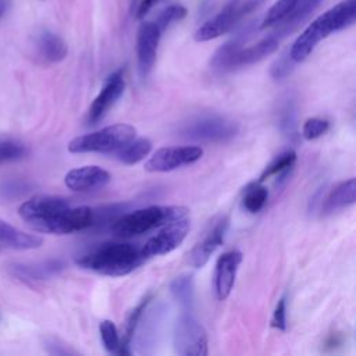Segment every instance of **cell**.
<instances>
[{"label": "cell", "instance_id": "cell-1", "mask_svg": "<svg viewBox=\"0 0 356 356\" xmlns=\"http://www.w3.org/2000/svg\"><path fill=\"white\" fill-rule=\"evenodd\" d=\"M19 217L35 231L65 235L88 229L93 222V209L88 206L71 207L61 196L38 195L18 207Z\"/></svg>", "mask_w": 356, "mask_h": 356}, {"label": "cell", "instance_id": "cell-2", "mask_svg": "<svg viewBox=\"0 0 356 356\" xmlns=\"http://www.w3.org/2000/svg\"><path fill=\"white\" fill-rule=\"evenodd\" d=\"M356 19V0H342L317 17L293 42L288 54L295 63L307 58L316 46L327 36L353 25Z\"/></svg>", "mask_w": 356, "mask_h": 356}, {"label": "cell", "instance_id": "cell-3", "mask_svg": "<svg viewBox=\"0 0 356 356\" xmlns=\"http://www.w3.org/2000/svg\"><path fill=\"white\" fill-rule=\"evenodd\" d=\"M138 248L131 243H103L99 248L79 256L75 263L107 277H122L132 273L143 261Z\"/></svg>", "mask_w": 356, "mask_h": 356}, {"label": "cell", "instance_id": "cell-4", "mask_svg": "<svg viewBox=\"0 0 356 356\" xmlns=\"http://www.w3.org/2000/svg\"><path fill=\"white\" fill-rule=\"evenodd\" d=\"M245 38L246 33H241L225 42L211 57V67L218 71H232L252 65L274 53L280 43L275 35H270L256 44L242 47Z\"/></svg>", "mask_w": 356, "mask_h": 356}, {"label": "cell", "instance_id": "cell-5", "mask_svg": "<svg viewBox=\"0 0 356 356\" xmlns=\"http://www.w3.org/2000/svg\"><path fill=\"white\" fill-rule=\"evenodd\" d=\"M186 216L188 209L184 206H147L117 217L111 229L120 236H134Z\"/></svg>", "mask_w": 356, "mask_h": 356}, {"label": "cell", "instance_id": "cell-6", "mask_svg": "<svg viewBox=\"0 0 356 356\" xmlns=\"http://www.w3.org/2000/svg\"><path fill=\"white\" fill-rule=\"evenodd\" d=\"M136 136V128L129 124H114L99 131L74 138L68 143L71 153H115Z\"/></svg>", "mask_w": 356, "mask_h": 356}, {"label": "cell", "instance_id": "cell-7", "mask_svg": "<svg viewBox=\"0 0 356 356\" xmlns=\"http://www.w3.org/2000/svg\"><path fill=\"white\" fill-rule=\"evenodd\" d=\"M264 0H229L214 17L195 32L196 42H207L229 32L242 18L254 11Z\"/></svg>", "mask_w": 356, "mask_h": 356}, {"label": "cell", "instance_id": "cell-8", "mask_svg": "<svg viewBox=\"0 0 356 356\" xmlns=\"http://www.w3.org/2000/svg\"><path fill=\"white\" fill-rule=\"evenodd\" d=\"M174 350L181 356H206L207 334L203 325L191 314L182 312L174 325Z\"/></svg>", "mask_w": 356, "mask_h": 356}, {"label": "cell", "instance_id": "cell-9", "mask_svg": "<svg viewBox=\"0 0 356 356\" xmlns=\"http://www.w3.org/2000/svg\"><path fill=\"white\" fill-rule=\"evenodd\" d=\"M239 132L238 122L221 115H206L182 129V136L199 142H225Z\"/></svg>", "mask_w": 356, "mask_h": 356}, {"label": "cell", "instance_id": "cell-10", "mask_svg": "<svg viewBox=\"0 0 356 356\" xmlns=\"http://www.w3.org/2000/svg\"><path fill=\"white\" fill-rule=\"evenodd\" d=\"M203 150L199 146H167L156 150L145 163L149 172H168L200 160Z\"/></svg>", "mask_w": 356, "mask_h": 356}, {"label": "cell", "instance_id": "cell-11", "mask_svg": "<svg viewBox=\"0 0 356 356\" xmlns=\"http://www.w3.org/2000/svg\"><path fill=\"white\" fill-rule=\"evenodd\" d=\"M189 228H191V224L186 217L164 224V228L159 234L153 235L140 249L142 256L152 257V256H161L172 252L184 242V239L189 232Z\"/></svg>", "mask_w": 356, "mask_h": 356}, {"label": "cell", "instance_id": "cell-12", "mask_svg": "<svg viewBox=\"0 0 356 356\" xmlns=\"http://www.w3.org/2000/svg\"><path fill=\"white\" fill-rule=\"evenodd\" d=\"M161 31L154 21L143 22L136 35V56H138V70L142 78H146L156 63L157 49L161 38Z\"/></svg>", "mask_w": 356, "mask_h": 356}, {"label": "cell", "instance_id": "cell-13", "mask_svg": "<svg viewBox=\"0 0 356 356\" xmlns=\"http://www.w3.org/2000/svg\"><path fill=\"white\" fill-rule=\"evenodd\" d=\"M125 89V79L124 71L117 70L114 71L103 85L100 93L92 102L89 111H88V124L95 125L108 113V110L115 104Z\"/></svg>", "mask_w": 356, "mask_h": 356}, {"label": "cell", "instance_id": "cell-14", "mask_svg": "<svg viewBox=\"0 0 356 356\" xmlns=\"http://www.w3.org/2000/svg\"><path fill=\"white\" fill-rule=\"evenodd\" d=\"M241 261L242 253L238 250L225 252L217 259L214 271V291L218 300H225L229 296Z\"/></svg>", "mask_w": 356, "mask_h": 356}, {"label": "cell", "instance_id": "cell-15", "mask_svg": "<svg viewBox=\"0 0 356 356\" xmlns=\"http://www.w3.org/2000/svg\"><path fill=\"white\" fill-rule=\"evenodd\" d=\"M111 179L107 170L99 165H83L67 172L64 182L75 192H89L106 186Z\"/></svg>", "mask_w": 356, "mask_h": 356}, {"label": "cell", "instance_id": "cell-16", "mask_svg": "<svg viewBox=\"0 0 356 356\" xmlns=\"http://www.w3.org/2000/svg\"><path fill=\"white\" fill-rule=\"evenodd\" d=\"M228 228V220L221 218L213 229L204 236L203 241L197 242L188 253V263L195 268H202L210 259V256L222 245L224 235Z\"/></svg>", "mask_w": 356, "mask_h": 356}, {"label": "cell", "instance_id": "cell-17", "mask_svg": "<svg viewBox=\"0 0 356 356\" xmlns=\"http://www.w3.org/2000/svg\"><path fill=\"white\" fill-rule=\"evenodd\" d=\"M38 57L46 64H56L67 57L68 47L61 36L51 31H40L35 40Z\"/></svg>", "mask_w": 356, "mask_h": 356}, {"label": "cell", "instance_id": "cell-18", "mask_svg": "<svg viewBox=\"0 0 356 356\" xmlns=\"http://www.w3.org/2000/svg\"><path fill=\"white\" fill-rule=\"evenodd\" d=\"M356 200V181L355 178L345 179L337 184L321 202V213L331 214L352 206Z\"/></svg>", "mask_w": 356, "mask_h": 356}, {"label": "cell", "instance_id": "cell-19", "mask_svg": "<svg viewBox=\"0 0 356 356\" xmlns=\"http://www.w3.org/2000/svg\"><path fill=\"white\" fill-rule=\"evenodd\" d=\"M65 268V263L60 259H51L40 263L15 264L11 267L13 274L24 281H42L60 274Z\"/></svg>", "mask_w": 356, "mask_h": 356}, {"label": "cell", "instance_id": "cell-20", "mask_svg": "<svg viewBox=\"0 0 356 356\" xmlns=\"http://www.w3.org/2000/svg\"><path fill=\"white\" fill-rule=\"evenodd\" d=\"M42 243L43 239L39 235L24 232L10 225L7 221L0 220V245L17 250H31L40 248Z\"/></svg>", "mask_w": 356, "mask_h": 356}, {"label": "cell", "instance_id": "cell-21", "mask_svg": "<svg viewBox=\"0 0 356 356\" xmlns=\"http://www.w3.org/2000/svg\"><path fill=\"white\" fill-rule=\"evenodd\" d=\"M170 291L184 312H191L195 298V282L192 274H181L170 284Z\"/></svg>", "mask_w": 356, "mask_h": 356}, {"label": "cell", "instance_id": "cell-22", "mask_svg": "<svg viewBox=\"0 0 356 356\" xmlns=\"http://www.w3.org/2000/svg\"><path fill=\"white\" fill-rule=\"evenodd\" d=\"M150 150H152V142L147 138H138V139L134 138L131 142H128L125 146H122L115 152V157L121 163L127 165H132L143 160L150 153Z\"/></svg>", "mask_w": 356, "mask_h": 356}, {"label": "cell", "instance_id": "cell-23", "mask_svg": "<svg viewBox=\"0 0 356 356\" xmlns=\"http://www.w3.org/2000/svg\"><path fill=\"white\" fill-rule=\"evenodd\" d=\"M302 3H303V0H277L267 11V14L261 22V28L264 29V28L275 26L282 19L289 17Z\"/></svg>", "mask_w": 356, "mask_h": 356}, {"label": "cell", "instance_id": "cell-24", "mask_svg": "<svg viewBox=\"0 0 356 356\" xmlns=\"http://www.w3.org/2000/svg\"><path fill=\"white\" fill-rule=\"evenodd\" d=\"M268 197V191L260 182L250 184L245 188L242 196V206L249 213H257L263 209Z\"/></svg>", "mask_w": 356, "mask_h": 356}, {"label": "cell", "instance_id": "cell-25", "mask_svg": "<svg viewBox=\"0 0 356 356\" xmlns=\"http://www.w3.org/2000/svg\"><path fill=\"white\" fill-rule=\"evenodd\" d=\"M296 161V153L293 150H286L281 154H278L261 172L259 182H263L264 179L273 177V175H278L286 170L293 168V164Z\"/></svg>", "mask_w": 356, "mask_h": 356}, {"label": "cell", "instance_id": "cell-26", "mask_svg": "<svg viewBox=\"0 0 356 356\" xmlns=\"http://www.w3.org/2000/svg\"><path fill=\"white\" fill-rule=\"evenodd\" d=\"M99 331H100L102 342L106 350L110 353H118L121 346V339H120L115 324L111 320H103L99 325Z\"/></svg>", "mask_w": 356, "mask_h": 356}, {"label": "cell", "instance_id": "cell-27", "mask_svg": "<svg viewBox=\"0 0 356 356\" xmlns=\"http://www.w3.org/2000/svg\"><path fill=\"white\" fill-rule=\"evenodd\" d=\"M186 15V8L181 4H171L168 7H165L157 17V19L154 21L156 25L160 28L161 32H164L170 25L184 19Z\"/></svg>", "mask_w": 356, "mask_h": 356}, {"label": "cell", "instance_id": "cell-28", "mask_svg": "<svg viewBox=\"0 0 356 356\" xmlns=\"http://www.w3.org/2000/svg\"><path fill=\"white\" fill-rule=\"evenodd\" d=\"M289 100V99H288ZM280 128L281 131L288 135L293 136L296 134V108L292 100L285 102L280 111Z\"/></svg>", "mask_w": 356, "mask_h": 356}, {"label": "cell", "instance_id": "cell-29", "mask_svg": "<svg viewBox=\"0 0 356 356\" xmlns=\"http://www.w3.org/2000/svg\"><path fill=\"white\" fill-rule=\"evenodd\" d=\"M330 129V121L320 117L307 118L302 127V136L306 140H313L323 136Z\"/></svg>", "mask_w": 356, "mask_h": 356}, {"label": "cell", "instance_id": "cell-30", "mask_svg": "<svg viewBox=\"0 0 356 356\" xmlns=\"http://www.w3.org/2000/svg\"><path fill=\"white\" fill-rule=\"evenodd\" d=\"M26 154V147L15 140H0V164L15 161Z\"/></svg>", "mask_w": 356, "mask_h": 356}, {"label": "cell", "instance_id": "cell-31", "mask_svg": "<svg viewBox=\"0 0 356 356\" xmlns=\"http://www.w3.org/2000/svg\"><path fill=\"white\" fill-rule=\"evenodd\" d=\"M295 61L289 57V54H284L282 57H280L271 67V76L274 79H284L285 76H288L293 67H295Z\"/></svg>", "mask_w": 356, "mask_h": 356}, {"label": "cell", "instance_id": "cell-32", "mask_svg": "<svg viewBox=\"0 0 356 356\" xmlns=\"http://www.w3.org/2000/svg\"><path fill=\"white\" fill-rule=\"evenodd\" d=\"M31 189V184L25 181H11L0 188V193L6 199H15L22 196Z\"/></svg>", "mask_w": 356, "mask_h": 356}, {"label": "cell", "instance_id": "cell-33", "mask_svg": "<svg viewBox=\"0 0 356 356\" xmlns=\"http://www.w3.org/2000/svg\"><path fill=\"white\" fill-rule=\"evenodd\" d=\"M43 346H44L46 352L50 355H63V356L78 355L76 350H74L72 348H70L68 345H65L64 342H61L58 338H54V337L44 338Z\"/></svg>", "mask_w": 356, "mask_h": 356}, {"label": "cell", "instance_id": "cell-34", "mask_svg": "<svg viewBox=\"0 0 356 356\" xmlns=\"http://www.w3.org/2000/svg\"><path fill=\"white\" fill-rule=\"evenodd\" d=\"M271 325L277 330L285 331L286 330V300L285 298H281L275 306Z\"/></svg>", "mask_w": 356, "mask_h": 356}, {"label": "cell", "instance_id": "cell-35", "mask_svg": "<svg viewBox=\"0 0 356 356\" xmlns=\"http://www.w3.org/2000/svg\"><path fill=\"white\" fill-rule=\"evenodd\" d=\"M160 1H163V0H139L135 6V11H132V13L135 14L136 18H145L150 13V10Z\"/></svg>", "mask_w": 356, "mask_h": 356}, {"label": "cell", "instance_id": "cell-36", "mask_svg": "<svg viewBox=\"0 0 356 356\" xmlns=\"http://www.w3.org/2000/svg\"><path fill=\"white\" fill-rule=\"evenodd\" d=\"M6 7H7V0H0V18L3 17V14L6 11Z\"/></svg>", "mask_w": 356, "mask_h": 356}, {"label": "cell", "instance_id": "cell-37", "mask_svg": "<svg viewBox=\"0 0 356 356\" xmlns=\"http://www.w3.org/2000/svg\"><path fill=\"white\" fill-rule=\"evenodd\" d=\"M0 250H1V248H0Z\"/></svg>", "mask_w": 356, "mask_h": 356}]
</instances>
